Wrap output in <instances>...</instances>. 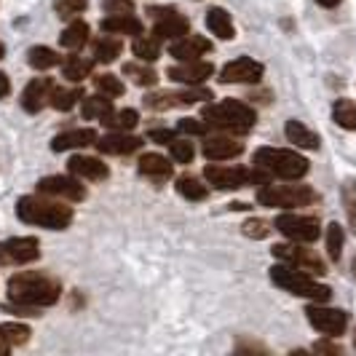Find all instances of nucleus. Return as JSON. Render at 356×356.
Returning a JSON list of instances; mask_svg holds the SVG:
<instances>
[{"label": "nucleus", "mask_w": 356, "mask_h": 356, "mask_svg": "<svg viewBox=\"0 0 356 356\" xmlns=\"http://www.w3.org/2000/svg\"><path fill=\"white\" fill-rule=\"evenodd\" d=\"M0 59H6V46H3V40H0Z\"/></svg>", "instance_id": "obj_52"}, {"label": "nucleus", "mask_w": 356, "mask_h": 356, "mask_svg": "<svg viewBox=\"0 0 356 356\" xmlns=\"http://www.w3.org/2000/svg\"><path fill=\"white\" fill-rule=\"evenodd\" d=\"M67 169L70 175L81 179H91V182H99V179L110 177V169L107 163H102L99 159H89V156H75V159L67 161Z\"/></svg>", "instance_id": "obj_18"}, {"label": "nucleus", "mask_w": 356, "mask_h": 356, "mask_svg": "<svg viewBox=\"0 0 356 356\" xmlns=\"http://www.w3.org/2000/svg\"><path fill=\"white\" fill-rule=\"evenodd\" d=\"M254 166L282 179H300L308 172V161L284 147H260L254 153Z\"/></svg>", "instance_id": "obj_5"}, {"label": "nucleus", "mask_w": 356, "mask_h": 356, "mask_svg": "<svg viewBox=\"0 0 356 356\" xmlns=\"http://www.w3.org/2000/svg\"><path fill=\"white\" fill-rule=\"evenodd\" d=\"M102 30L115 35H143V22L131 14H110L102 19Z\"/></svg>", "instance_id": "obj_23"}, {"label": "nucleus", "mask_w": 356, "mask_h": 356, "mask_svg": "<svg viewBox=\"0 0 356 356\" xmlns=\"http://www.w3.org/2000/svg\"><path fill=\"white\" fill-rule=\"evenodd\" d=\"M59 295H62V284L51 276H46V273L24 270V273H14L8 279V298L14 303L43 308V305L56 303Z\"/></svg>", "instance_id": "obj_1"}, {"label": "nucleus", "mask_w": 356, "mask_h": 356, "mask_svg": "<svg viewBox=\"0 0 356 356\" xmlns=\"http://www.w3.org/2000/svg\"><path fill=\"white\" fill-rule=\"evenodd\" d=\"M131 51H134V56L140 59V62H156L159 59V54H161V49H159V38L153 35V38H137L134 40V46H131Z\"/></svg>", "instance_id": "obj_35"}, {"label": "nucleus", "mask_w": 356, "mask_h": 356, "mask_svg": "<svg viewBox=\"0 0 356 356\" xmlns=\"http://www.w3.org/2000/svg\"><path fill=\"white\" fill-rule=\"evenodd\" d=\"M17 217L27 225H40L51 231H65L72 222V209L56 201H46L38 196H24L17 201Z\"/></svg>", "instance_id": "obj_2"}, {"label": "nucleus", "mask_w": 356, "mask_h": 356, "mask_svg": "<svg viewBox=\"0 0 356 356\" xmlns=\"http://www.w3.org/2000/svg\"><path fill=\"white\" fill-rule=\"evenodd\" d=\"M140 145L143 143L137 137L121 131V134H107L102 140H97V150L105 153V156H126V153H134Z\"/></svg>", "instance_id": "obj_21"}, {"label": "nucleus", "mask_w": 356, "mask_h": 356, "mask_svg": "<svg viewBox=\"0 0 356 356\" xmlns=\"http://www.w3.org/2000/svg\"><path fill=\"white\" fill-rule=\"evenodd\" d=\"M27 62H30V67H35V70H49V67H56V65L62 62V56L54 51V49L35 46V49L27 51Z\"/></svg>", "instance_id": "obj_30"}, {"label": "nucleus", "mask_w": 356, "mask_h": 356, "mask_svg": "<svg viewBox=\"0 0 356 356\" xmlns=\"http://www.w3.org/2000/svg\"><path fill=\"white\" fill-rule=\"evenodd\" d=\"M332 118L340 129H348V131H356V102L354 99H338L332 105Z\"/></svg>", "instance_id": "obj_28"}, {"label": "nucleus", "mask_w": 356, "mask_h": 356, "mask_svg": "<svg viewBox=\"0 0 356 356\" xmlns=\"http://www.w3.org/2000/svg\"><path fill=\"white\" fill-rule=\"evenodd\" d=\"M343 238H346L343 228H340L338 222H332V225L327 228V254H330V260H332V263H338V260H340V252H343Z\"/></svg>", "instance_id": "obj_39"}, {"label": "nucleus", "mask_w": 356, "mask_h": 356, "mask_svg": "<svg viewBox=\"0 0 356 356\" xmlns=\"http://www.w3.org/2000/svg\"><path fill=\"white\" fill-rule=\"evenodd\" d=\"M169 150H172V156H175L177 163H191L193 156H196L193 143H185V140H175V143L169 145Z\"/></svg>", "instance_id": "obj_43"}, {"label": "nucleus", "mask_w": 356, "mask_h": 356, "mask_svg": "<svg viewBox=\"0 0 356 356\" xmlns=\"http://www.w3.org/2000/svg\"><path fill=\"white\" fill-rule=\"evenodd\" d=\"M54 91V81L51 78H35L27 83V89L22 91V107L27 113H40L43 107L49 105Z\"/></svg>", "instance_id": "obj_16"}, {"label": "nucleus", "mask_w": 356, "mask_h": 356, "mask_svg": "<svg viewBox=\"0 0 356 356\" xmlns=\"http://www.w3.org/2000/svg\"><path fill=\"white\" fill-rule=\"evenodd\" d=\"M150 17L156 19V33L159 40H177L191 33L188 19L179 17L177 8H150Z\"/></svg>", "instance_id": "obj_12"}, {"label": "nucleus", "mask_w": 356, "mask_h": 356, "mask_svg": "<svg viewBox=\"0 0 356 356\" xmlns=\"http://www.w3.org/2000/svg\"><path fill=\"white\" fill-rule=\"evenodd\" d=\"M351 268H354V276H356V257H354V266H351Z\"/></svg>", "instance_id": "obj_53"}, {"label": "nucleus", "mask_w": 356, "mask_h": 356, "mask_svg": "<svg viewBox=\"0 0 356 356\" xmlns=\"http://www.w3.org/2000/svg\"><path fill=\"white\" fill-rule=\"evenodd\" d=\"M62 75H65L67 81H72V83H81L83 78L91 75V62L83 59V56H67L65 65H62Z\"/></svg>", "instance_id": "obj_31"}, {"label": "nucleus", "mask_w": 356, "mask_h": 356, "mask_svg": "<svg viewBox=\"0 0 356 356\" xmlns=\"http://www.w3.org/2000/svg\"><path fill=\"white\" fill-rule=\"evenodd\" d=\"M97 143V131L94 129H70L56 134L51 143V150L62 153V150H72V147H86V145Z\"/></svg>", "instance_id": "obj_22"}, {"label": "nucleus", "mask_w": 356, "mask_h": 356, "mask_svg": "<svg viewBox=\"0 0 356 356\" xmlns=\"http://www.w3.org/2000/svg\"><path fill=\"white\" fill-rule=\"evenodd\" d=\"M94 86H97L99 94H105V97H121V94H124V83H121L115 75H110V72L97 75V78H94Z\"/></svg>", "instance_id": "obj_40"}, {"label": "nucleus", "mask_w": 356, "mask_h": 356, "mask_svg": "<svg viewBox=\"0 0 356 356\" xmlns=\"http://www.w3.org/2000/svg\"><path fill=\"white\" fill-rule=\"evenodd\" d=\"M343 209H346V217H348V228L356 233V182L348 179L343 185Z\"/></svg>", "instance_id": "obj_38"}, {"label": "nucleus", "mask_w": 356, "mask_h": 356, "mask_svg": "<svg viewBox=\"0 0 356 356\" xmlns=\"http://www.w3.org/2000/svg\"><path fill=\"white\" fill-rule=\"evenodd\" d=\"M140 121V115H137V110H118V113H110L105 118V124L110 129H115V131H129V129H134Z\"/></svg>", "instance_id": "obj_36"}, {"label": "nucleus", "mask_w": 356, "mask_h": 356, "mask_svg": "<svg viewBox=\"0 0 356 356\" xmlns=\"http://www.w3.org/2000/svg\"><path fill=\"white\" fill-rule=\"evenodd\" d=\"M214 75V65L209 62H182L177 67H169V78L172 81H177V83H188V86H198V83H204L207 78H212Z\"/></svg>", "instance_id": "obj_17"}, {"label": "nucleus", "mask_w": 356, "mask_h": 356, "mask_svg": "<svg viewBox=\"0 0 356 356\" xmlns=\"http://www.w3.org/2000/svg\"><path fill=\"white\" fill-rule=\"evenodd\" d=\"M40 257V244L33 236L8 238L0 244V266H27Z\"/></svg>", "instance_id": "obj_10"}, {"label": "nucleus", "mask_w": 356, "mask_h": 356, "mask_svg": "<svg viewBox=\"0 0 356 356\" xmlns=\"http://www.w3.org/2000/svg\"><path fill=\"white\" fill-rule=\"evenodd\" d=\"M11 94V81H8V75L6 72H0V99L3 97H8Z\"/></svg>", "instance_id": "obj_49"}, {"label": "nucleus", "mask_w": 356, "mask_h": 356, "mask_svg": "<svg viewBox=\"0 0 356 356\" xmlns=\"http://www.w3.org/2000/svg\"><path fill=\"white\" fill-rule=\"evenodd\" d=\"M314 351H319V354H340V348L338 346H332V343H316Z\"/></svg>", "instance_id": "obj_48"}, {"label": "nucleus", "mask_w": 356, "mask_h": 356, "mask_svg": "<svg viewBox=\"0 0 356 356\" xmlns=\"http://www.w3.org/2000/svg\"><path fill=\"white\" fill-rule=\"evenodd\" d=\"M113 113V102L107 99V97H83V118H89V121H94V118H99V121H105L107 115Z\"/></svg>", "instance_id": "obj_32"}, {"label": "nucleus", "mask_w": 356, "mask_h": 356, "mask_svg": "<svg viewBox=\"0 0 356 356\" xmlns=\"http://www.w3.org/2000/svg\"><path fill=\"white\" fill-rule=\"evenodd\" d=\"M270 282H273L276 286H282V289L289 292V295L308 298V300H316V303H327V300L332 298V289H330V286L314 282L305 270L289 266V263L270 268Z\"/></svg>", "instance_id": "obj_3"}, {"label": "nucleus", "mask_w": 356, "mask_h": 356, "mask_svg": "<svg viewBox=\"0 0 356 356\" xmlns=\"http://www.w3.org/2000/svg\"><path fill=\"white\" fill-rule=\"evenodd\" d=\"M354 346H356V335H354Z\"/></svg>", "instance_id": "obj_54"}, {"label": "nucleus", "mask_w": 356, "mask_h": 356, "mask_svg": "<svg viewBox=\"0 0 356 356\" xmlns=\"http://www.w3.org/2000/svg\"><path fill=\"white\" fill-rule=\"evenodd\" d=\"M207 27H209L220 40H231V38L236 35L231 14H228L225 8H209V11H207Z\"/></svg>", "instance_id": "obj_25"}, {"label": "nucleus", "mask_w": 356, "mask_h": 356, "mask_svg": "<svg viewBox=\"0 0 356 356\" xmlns=\"http://www.w3.org/2000/svg\"><path fill=\"white\" fill-rule=\"evenodd\" d=\"M263 72H266V67L260 62H254L250 56H238L222 67L220 81L222 83H257L263 78Z\"/></svg>", "instance_id": "obj_15"}, {"label": "nucleus", "mask_w": 356, "mask_h": 356, "mask_svg": "<svg viewBox=\"0 0 356 356\" xmlns=\"http://www.w3.org/2000/svg\"><path fill=\"white\" fill-rule=\"evenodd\" d=\"M284 134H286V140H289L292 145H298V147H305V150H319V137H316L308 126L300 124V121H286Z\"/></svg>", "instance_id": "obj_24"}, {"label": "nucleus", "mask_w": 356, "mask_h": 356, "mask_svg": "<svg viewBox=\"0 0 356 356\" xmlns=\"http://www.w3.org/2000/svg\"><path fill=\"white\" fill-rule=\"evenodd\" d=\"M177 129L182 131V134H207V129H209V126L196 121V118H179Z\"/></svg>", "instance_id": "obj_46"}, {"label": "nucleus", "mask_w": 356, "mask_h": 356, "mask_svg": "<svg viewBox=\"0 0 356 356\" xmlns=\"http://www.w3.org/2000/svg\"><path fill=\"white\" fill-rule=\"evenodd\" d=\"M209 49H212V43L207 38L185 35V38H177L172 43V56H177L179 62H193V59H198L201 54H207Z\"/></svg>", "instance_id": "obj_19"}, {"label": "nucleus", "mask_w": 356, "mask_h": 356, "mask_svg": "<svg viewBox=\"0 0 356 356\" xmlns=\"http://www.w3.org/2000/svg\"><path fill=\"white\" fill-rule=\"evenodd\" d=\"M11 348H14V346H11V343L6 340V335L0 332V356H6V354H8V351H11Z\"/></svg>", "instance_id": "obj_50"}, {"label": "nucleus", "mask_w": 356, "mask_h": 356, "mask_svg": "<svg viewBox=\"0 0 356 356\" xmlns=\"http://www.w3.org/2000/svg\"><path fill=\"white\" fill-rule=\"evenodd\" d=\"M107 14H131L134 11V3L131 0H105L102 3Z\"/></svg>", "instance_id": "obj_45"}, {"label": "nucleus", "mask_w": 356, "mask_h": 356, "mask_svg": "<svg viewBox=\"0 0 356 356\" xmlns=\"http://www.w3.org/2000/svg\"><path fill=\"white\" fill-rule=\"evenodd\" d=\"M150 140H156L161 145H172L175 143V131H169V129H156V131H150Z\"/></svg>", "instance_id": "obj_47"}, {"label": "nucleus", "mask_w": 356, "mask_h": 356, "mask_svg": "<svg viewBox=\"0 0 356 356\" xmlns=\"http://www.w3.org/2000/svg\"><path fill=\"white\" fill-rule=\"evenodd\" d=\"M276 231L284 233L286 238L298 241V244H311L319 238V220L316 217H305V214H279L276 217Z\"/></svg>", "instance_id": "obj_8"}, {"label": "nucleus", "mask_w": 356, "mask_h": 356, "mask_svg": "<svg viewBox=\"0 0 356 356\" xmlns=\"http://www.w3.org/2000/svg\"><path fill=\"white\" fill-rule=\"evenodd\" d=\"M204 177L209 179V185H214L217 191H238V188L252 185V182L266 185L270 175H268L266 169H241V166H217V163H209L204 169Z\"/></svg>", "instance_id": "obj_7"}, {"label": "nucleus", "mask_w": 356, "mask_h": 356, "mask_svg": "<svg viewBox=\"0 0 356 356\" xmlns=\"http://www.w3.org/2000/svg\"><path fill=\"white\" fill-rule=\"evenodd\" d=\"M201 118L207 126L222 129V131H250L257 121L254 110L247 107L244 102H238V99H225V102H217V105H207L201 110Z\"/></svg>", "instance_id": "obj_4"}, {"label": "nucleus", "mask_w": 356, "mask_h": 356, "mask_svg": "<svg viewBox=\"0 0 356 356\" xmlns=\"http://www.w3.org/2000/svg\"><path fill=\"white\" fill-rule=\"evenodd\" d=\"M124 72L134 81V83H137V86H153V83L159 81V75H156V72L147 70V67H140V65H134V62H131V65H126Z\"/></svg>", "instance_id": "obj_41"}, {"label": "nucleus", "mask_w": 356, "mask_h": 356, "mask_svg": "<svg viewBox=\"0 0 356 356\" xmlns=\"http://www.w3.org/2000/svg\"><path fill=\"white\" fill-rule=\"evenodd\" d=\"M177 193L182 198H188V201H204V198L209 196L207 185H201V179L191 177V175H182L177 179Z\"/></svg>", "instance_id": "obj_33"}, {"label": "nucleus", "mask_w": 356, "mask_h": 356, "mask_svg": "<svg viewBox=\"0 0 356 356\" xmlns=\"http://www.w3.org/2000/svg\"><path fill=\"white\" fill-rule=\"evenodd\" d=\"M137 166H140V175L153 177V179H166L169 175H172V163L163 159V156H159V153H147V156H143Z\"/></svg>", "instance_id": "obj_26"}, {"label": "nucleus", "mask_w": 356, "mask_h": 356, "mask_svg": "<svg viewBox=\"0 0 356 356\" xmlns=\"http://www.w3.org/2000/svg\"><path fill=\"white\" fill-rule=\"evenodd\" d=\"M319 6H324V8H335V6H340V0H316Z\"/></svg>", "instance_id": "obj_51"}, {"label": "nucleus", "mask_w": 356, "mask_h": 356, "mask_svg": "<svg viewBox=\"0 0 356 356\" xmlns=\"http://www.w3.org/2000/svg\"><path fill=\"white\" fill-rule=\"evenodd\" d=\"M0 332L6 335V340L17 348V346H24L27 340H30V327L27 324H19V321H8V324H0Z\"/></svg>", "instance_id": "obj_37"}, {"label": "nucleus", "mask_w": 356, "mask_h": 356, "mask_svg": "<svg viewBox=\"0 0 356 356\" xmlns=\"http://www.w3.org/2000/svg\"><path fill=\"white\" fill-rule=\"evenodd\" d=\"M86 6H89V0H56V3H54L56 14L65 19L75 17V14H81V11H86Z\"/></svg>", "instance_id": "obj_42"}, {"label": "nucleus", "mask_w": 356, "mask_h": 356, "mask_svg": "<svg viewBox=\"0 0 356 356\" xmlns=\"http://www.w3.org/2000/svg\"><path fill=\"white\" fill-rule=\"evenodd\" d=\"M78 99H83V91L81 89H54L51 91V99H49V105L54 110H62V113H67L75 107Z\"/></svg>", "instance_id": "obj_34"}, {"label": "nucleus", "mask_w": 356, "mask_h": 356, "mask_svg": "<svg viewBox=\"0 0 356 356\" xmlns=\"http://www.w3.org/2000/svg\"><path fill=\"white\" fill-rule=\"evenodd\" d=\"M241 231H244V236H250V238H266L268 233H270V228H268L266 220H247L241 225Z\"/></svg>", "instance_id": "obj_44"}, {"label": "nucleus", "mask_w": 356, "mask_h": 356, "mask_svg": "<svg viewBox=\"0 0 356 356\" xmlns=\"http://www.w3.org/2000/svg\"><path fill=\"white\" fill-rule=\"evenodd\" d=\"M305 316L311 321L314 330H319L330 338H338L346 332V324H348V314L340 311V308H324V305H308L305 308Z\"/></svg>", "instance_id": "obj_11"}, {"label": "nucleus", "mask_w": 356, "mask_h": 356, "mask_svg": "<svg viewBox=\"0 0 356 356\" xmlns=\"http://www.w3.org/2000/svg\"><path fill=\"white\" fill-rule=\"evenodd\" d=\"M121 40L118 38H99L97 43H94V56H97V62H102V65H110V62H115L118 56H121Z\"/></svg>", "instance_id": "obj_29"}, {"label": "nucleus", "mask_w": 356, "mask_h": 356, "mask_svg": "<svg viewBox=\"0 0 356 356\" xmlns=\"http://www.w3.org/2000/svg\"><path fill=\"white\" fill-rule=\"evenodd\" d=\"M38 193L54 198H67V201H83L86 198V188L81 185V179L54 175V177H43L38 182Z\"/></svg>", "instance_id": "obj_14"}, {"label": "nucleus", "mask_w": 356, "mask_h": 356, "mask_svg": "<svg viewBox=\"0 0 356 356\" xmlns=\"http://www.w3.org/2000/svg\"><path fill=\"white\" fill-rule=\"evenodd\" d=\"M257 201L263 207H279V209H292V207H308L316 201V193L311 185H270L266 182L257 191Z\"/></svg>", "instance_id": "obj_6"}, {"label": "nucleus", "mask_w": 356, "mask_h": 356, "mask_svg": "<svg viewBox=\"0 0 356 356\" xmlns=\"http://www.w3.org/2000/svg\"><path fill=\"white\" fill-rule=\"evenodd\" d=\"M244 153V145L231 140V137H209L204 143V156L209 161H228Z\"/></svg>", "instance_id": "obj_20"}, {"label": "nucleus", "mask_w": 356, "mask_h": 356, "mask_svg": "<svg viewBox=\"0 0 356 356\" xmlns=\"http://www.w3.org/2000/svg\"><path fill=\"white\" fill-rule=\"evenodd\" d=\"M86 40H89V24H86V22H72L70 27L59 35V43H62L65 49H70V51H78Z\"/></svg>", "instance_id": "obj_27"}, {"label": "nucleus", "mask_w": 356, "mask_h": 356, "mask_svg": "<svg viewBox=\"0 0 356 356\" xmlns=\"http://www.w3.org/2000/svg\"><path fill=\"white\" fill-rule=\"evenodd\" d=\"M198 99H212L207 89H188V91H161V94H147L145 105L150 110H172V107L193 105Z\"/></svg>", "instance_id": "obj_13"}, {"label": "nucleus", "mask_w": 356, "mask_h": 356, "mask_svg": "<svg viewBox=\"0 0 356 356\" xmlns=\"http://www.w3.org/2000/svg\"><path fill=\"white\" fill-rule=\"evenodd\" d=\"M270 252H273V257H276V260H282V263H289V266L300 268V270H305V273H314V276L327 273L324 260H321L319 254H314L311 250L298 247V241H295V247H292V244H276Z\"/></svg>", "instance_id": "obj_9"}]
</instances>
